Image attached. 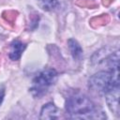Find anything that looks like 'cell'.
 <instances>
[{"label":"cell","mask_w":120,"mask_h":120,"mask_svg":"<svg viewBox=\"0 0 120 120\" xmlns=\"http://www.w3.org/2000/svg\"><path fill=\"white\" fill-rule=\"evenodd\" d=\"M118 97H119V86L113 87L106 93V101L110 110L118 116L119 106H118Z\"/></svg>","instance_id":"4"},{"label":"cell","mask_w":120,"mask_h":120,"mask_svg":"<svg viewBox=\"0 0 120 120\" xmlns=\"http://www.w3.org/2000/svg\"><path fill=\"white\" fill-rule=\"evenodd\" d=\"M66 109L71 118H100L98 115L95 104L86 96L82 94L70 96L67 100Z\"/></svg>","instance_id":"1"},{"label":"cell","mask_w":120,"mask_h":120,"mask_svg":"<svg viewBox=\"0 0 120 120\" xmlns=\"http://www.w3.org/2000/svg\"><path fill=\"white\" fill-rule=\"evenodd\" d=\"M57 77V72L53 68H47L41 71L33 81L31 93L35 97H41L44 95L48 88L54 83Z\"/></svg>","instance_id":"3"},{"label":"cell","mask_w":120,"mask_h":120,"mask_svg":"<svg viewBox=\"0 0 120 120\" xmlns=\"http://www.w3.org/2000/svg\"><path fill=\"white\" fill-rule=\"evenodd\" d=\"M113 1H114V0H102V4H103V6L108 7V6H110Z\"/></svg>","instance_id":"12"},{"label":"cell","mask_w":120,"mask_h":120,"mask_svg":"<svg viewBox=\"0 0 120 120\" xmlns=\"http://www.w3.org/2000/svg\"><path fill=\"white\" fill-rule=\"evenodd\" d=\"M0 66H1V54H0Z\"/></svg>","instance_id":"14"},{"label":"cell","mask_w":120,"mask_h":120,"mask_svg":"<svg viewBox=\"0 0 120 120\" xmlns=\"http://www.w3.org/2000/svg\"><path fill=\"white\" fill-rule=\"evenodd\" d=\"M58 117L57 109L52 103H48L42 107L40 112V119H57Z\"/></svg>","instance_id":"6"},{"label":"cell","mask_w":120,"mask_h":120,"mask_svg":"<svg viewBox=\"0 0 120 120\" xmlns=\"http://www.w3.org/2000/svg\"><path fill=\"white\" fill-rule=\"evenodd\" d=\"M68 48L70 50V52H71L73 58L77 59V60L81 59V57L82 55V50L81 46L79 45V43L75 39L70 38V39H68Z\"/></svg>","instance_id":"7"},{"label":"cell","mask_w":120,"mask_h":120,"mask_svg":"<svg viewBox=\"0 0 120 120\" xmlns=\"http://www.w3.org/2000/svg\"><path fill=\"white\" fill-rule=\"evenodd\" d=\"M109 22H110V15H108V14H102V15L96 16V17L92 18L89 21V23H90V25L93 28H98L99 26L106 25Z\"/></svg>","instance_id":"8"},{"label":"cell","mask_w":120,"mask_h":120,"mask_svg":"<svg viewBox=\"0 0 120 120\" xmlns=\"http://www.w3.org/2000/svg\"><path fill=\"white\" fill-rule=\"evenodd\" d=\"M24 49H25V44H23L22 41L18 39L12 41V43L10 44L9 58L11 60H18L21 57L22 52L24 51Z\"/></svg>","instance_id":"5"},{"label":"cell","mask_w":120,"mask_h":120,"mask_svg":"<svg viewBox=\"0 0 120 120\" xmlns=\"http://www.w3.org/2000/svg\"><path fill=\"white\" fill-rule=\"evenodd\" d=\"M89 86L98 92L107 93L113 87L119 86L118 71L98 72L89 79Z\"/></svg>","instance_id":"2"},{"label":"cell","mask_w":120,"mask_h":120,"mask_svg":"<svg viewBox=\"0 0 120 120\" xmlns=\"http://www.w3.org/2000/svg\"><path fill=\"white\" fill-rule=\"evenodd\" d=\"M18 14L19 13L16 10H5L2 13V17L6 22L9 23H14L18 17Z\"/></svg>","instance_id":"10"},{"label":"cell","mask_w":120,"mask_h":120,"mask_svg":"<svg viewBox=\"0 0 120 120\" xmlns=\"http://www.w3.org/2000/svg\"><path fill=\"white\" fill-rule=\"evenodd\" d=\"M76 5L81 8H96L98 7V3L93 0H77Z\"/></svg>","instance_id":"11"},{"label":"cell","mask_w":120,"mask_h":120,"mask_svg":"<svg viewBox=\"0 0 120 120\" xmlns=\"http://www.w3.org/2000/svg\"><path fill=\"white\" fill-rule=\"evenodd\" d=\"M38 4L40 8L45 10H52L59 5L57 0H38Z\"/></svg>","instance_id":"9"},{"label":"cell","mask_w":120,"mask_h":120,"mask_svg":"<svg viewBox=\"0 0 120 120\" xmlns=\"http://www.w3.org/2000/svg\"><path fill=\"white\" fill-rule=\"evenodd\" d=\"M3 98H4V90L2 89V90L0 91V104H1V102H2V100H3Z\"/></svg>","instance_id":"13"}]
</instances>
